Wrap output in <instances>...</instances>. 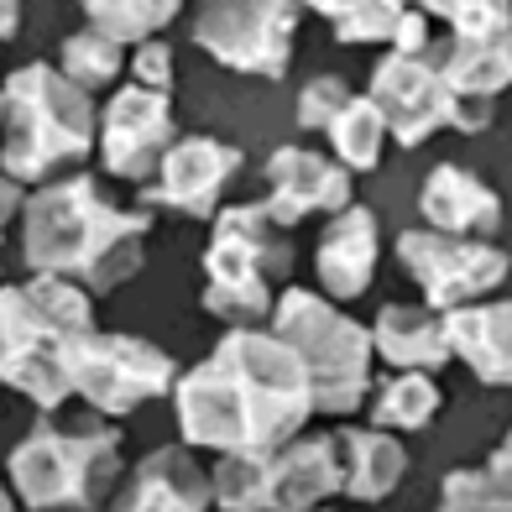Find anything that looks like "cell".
Masks as SVG:
<instances>
[{
	"label": "cell",
	"instance_id": "cell-1",
	"mask_svg": "<svg viewBox=\"0 0 512 512\" xmlns=\"http://www.w3.org/2000/svg\"><path fill=\"white\" fill-rule=\"evenodd\" d=\"M173 408L189 450L272 455L314 418V387L304 361L277 330L236 324L220 335L209 361L178 371Z\"/></svg>",
	"mask_w": 512,
	"mask_h": 512
},
{
	"label": "cell",
	"instance_id": "cell-2",
	"mask_svg": "<svg viewBox=\"0 0 512 512\" xmlns=\"http://www.w3.org/2000/svg\"><path fill=\"white\" fill-rule=\"evenodd\" d=\"M152 225V209L115 204L95 173L53 178L21 204V262L100 298L142 272Z\"/></svg>",
	"mask_w": 512,
	"mask_h": 512
},
{
	"label": "cell",
	"instance_id": "cell-3",
	"mask_svg": "<svg viewBox=\"0 0 512 512\" xmlns=\"http://www.w3.org/2000/svg\"><path fill=\"white\" fill-rule=\"evenodd\" d=\"M95 335V298L79 283L37 272L27 283H0V382L58 413L74 398V371Z\"/></svg>",
	"mask_w": 512,
	"mask_h": 512
},
{
	"label": "cell",
	"instance_id": "cell-4",
	"mask_svg": "<svg viewBox=\"0 0 512 512\" xmlns=\"http://www.w3.org/2000/svg\"><path fill=\"white\" fill-rule=\"evenodd\" d=\"M95 136V95L58 63H21L0 84V173L11 183H48L63 168H84Z\"/></svg>",
	"mask_w": 512,
	"mask_h": 512
},
{
	"label": "cell",
	"instance_id": "cell-5",
	"mask_svg": "<svg viewBox=\"0 0 512 512\" xmlns=\"http://www.w3.org/2000/svg\"><path fill=\"white\" fill-rule=\"evenodd\" d=\"M126 434L105 413L84 424L37 418L32 434L11 450V492L27 512H100L121 481Z\"/></svg>",
	"mask_w": 512,
	"mask_h": 512
},
{
	"label": "cell",
	"instance_id": "cell-6",
	"mask_svg": "<svg viewBox=\"0 0 512 512\" xmlns=\"http://www.w3.org/2000/svg\"><path fill=\"white\" fill-rule=\"evenodd\" d=\"M293 272V241L262 204H220L204 251V314L220 324H262L277 309V288Z\"/></svg>",
	"mask_w": 512,
	"mask_h": 512
},
{
	"label": "cell",
	"instance_id": "cell-7",
	"mask_svg": "<svg viewBox=\"0 0 512 512\" xmlns=\"http://www.w3.org/2000/svg\"><path fill=\"white\" fill-rule=\"evenodd\" d=\"M272 330L293 345L314 387V413L351 418L371 398V330L335 309L324 293L288 288L272 309Z\"/></svg>",
	"mask_w": 512,
	"mask_h": 512
},
{
	"label": "cell",
	"instance_id": "cell-8",
	"mask_svg": "<svg viewBox=\"0 0 512 512\" xmlns=\"http://www.w3.org/2000/svg\"><path fill=\"white\" fill-rule=\"evenodd\" d=\"M366 100L382 110V126L403 152L424 147L439 131L481 136L497 115V105H476V100L455 95V84L445 79V68H439L434 42L418 48V53L387 48L377 58V68H371V95Z\"/></svg>",
	"mask_w": 512,
	"mask_h": 512
},
{
	"label": "cell",
	"instance_id": "cell-9",
	"mask_svg": "<svg viewBox=\"0 0 512 512\" xmlns=\"http://www.w3.org/2000/svg\"><path fill=\"white\" fill-rule=\"evenodd\" d=\"M298 21H304V0H204L189 37L230 74L277 84L293 68Z\"/></svg>",
	"mask_w": 512,
	"mask_h": 512
},
{
	"label": "cell",
	"instance_id": "cell-10",
	"mask_svg": "<svg viewBox=\"0 0 512 512\" xmlns=\"http://www.w3.org/2000/svg\"><path fill=\"white\" fill-rule=\"evenodd\" d=\"M398 267L424 288V304L450 314L460 304L497 293L512 272V256L497 241H471V236H445V230H403L398 236Z\"/></svg>",
	"mask_w": 512,
	"mask_h": 512
},
{
	"label": "cell",
	"instance_id": "cell-11",
	"mask_svg": "<svg viewBox=\"0 0 512 512\" xmlns=\"http://www.w3.org/2000/svg\"><path fill=\"white\" fill-rule=\"evenodd\" d=\"M178 382V361L162 351V345L142 340V335H89L84 356H79V371H74V392L105 418H126L142 403L173 392Z\"/></svg>",
	"mask_w": 512,
	"mask_h": 512
},
{
	"label": "cell",
	"instance_id": "cell-12",
	"mask_svg": "<svg viewBox=\"0 0 512 512\" xmlns=\"http://www.w3.org/2000/svg\"><path fill=\"white\" fill-rule=\"evenodd\" d=\"M246 157L241 147L220 142V136H178L162 152L157 173L142 183V209H168L183 220H215V209L225 204V189L241 178Z\"/></svg>",
	"mask_w": 512,
	"mask_h": 512
},
{
	"label": "cell",
	"instance_id": "cell-13",
	"mask_svg": "<svg viewBox=\"0 0 512 512\" xmlns=\"http://www.w3.org/2000/svg\"><path fill=\"white\" fill-rule=\"evenodd\" d=\"M178 115L173 100L162 89H142V84H121L110 95V105L100 110V136L95 147L105 157V168L126 183H147L157 173L162 152L178 142Z\"/></svg>",
	"mask_w": 512,
	"mask_h": 512
},
{
	"label": "cell",
	"instance_id": "cell-14",
	"mask_svg": "<svg viewBox=\"0 0 512 512\" xmlns=\"http://www.w3.org/2000/svg\"><path fill=\"white\" fill-rule=\"evenodd\" d=\"M256 204L283 230L304 225L314 215H340L351 204V173L314 147H277L262 168V199Z\"/></svg>",
	"mask_w": 512,
	"mask_h": 512
},
{
	"label": "cell",
	"instance_id": "cell-15",
	"mask_svg": "<svg viewBox=\"0 0 512 512\" xmlns=\"http://www.w3.org/2000/svg\"><path fill=\"white\" fill-rule=\"evenodd\" d=\"M215 486L189 445H162L131 465L121 492H110L105 512H209Z\"/></svg>",
	"mask_w": 512,
	"mask_h": 512
},
{
	"label": "cell",
	"instance_id": "cell-16",
	"mask_svg": "<svg viewBox=\"0 0 512 512\" xmlns=\"http://www.w3.org/2000/svg\"><path fill=\"white\" fill-rule=\"evenodd\" d=\"M377 262H382V230L377 215L366 204H345L340 215H330L324 236L314 246V272L330 298L351 304L371 283H377Z\"/></svg>",
	"mask_w": 512,
	"mask_h": 512
},
{
	"label": "cell",
	"instance_id": "cell-17",
	"mask_svg": "<svg viewBox=\"0 0 512 512\" xmlns=\"http://www.w3.org/2000/svg\"><path fill=\"white\" fill-rule=\"evenodd\" d=\"M418 209H424V225L445 230V236L497 241V230H502V194L471 168H460V162H439L424 178Z\"/></svg>",
	"mask_w": 512,
	"mask_h": 512
},
{
	"label": "cell",
	"instance_id": "cell-18",
	"mask_svg": "<svg viewBox=\"0 0 512 512\" xmlns=\"http://www.w3.org/2000/svg\"><path fill=\"white\" fill-rule=\"evenodd\" d=\"M340 497L335 434H298L267 455V512H309Z\"/></svg>",
	"mask_w": 512,
	"mask_h": 512
},
{
	"label": "cell",
	"instance_id": "cell-19",
	"mask_svg": "<svg viewBox=\"0 0 512 512\" xmlns=\"http://www.w3.org/2000/svg\"><path fill=\"white\" fill-rule=\"evenodd\" d=\"M434 53L460 100L497 105L502 89H512V16L476 32H450V42H434Z\"/></svg>",
	"mask_w": 512,
	"mask_h": 512
},
{
	"label": "cell",
	"instance_id": "cell-20",
	"mask_svg": "<svg viewBox=\"0 0 512 512\" xmlns=\"http://www.w3.org/2000/svg\"><path fill=\"white\" fill-rule=\"evenodd\" d=\"M450 356L471 366L481 387H512V298H476L445 314Z\"/></svg>",
	"mask_w": 512,
	"mask_h": 512
},
{
	"label": "cell",
	"instance_id": "cell-21",
	"mask_svg": "<svg viewBox=\"0 0 512 512\" xmlns=\"http://www.w3.org/2000/svg\"><path fill=\"white\" fill-rule=\"evenodd\" d=\"M335 450H340V497L351 502H387L408 476V450L392 429L345 424L335 429Z\"/></svg>",
	"mask_w": 512,
	"mask_h": 512
},
{
	"label": "cell",
	"instance_id": "cell-22",
	"mask_svg": "<svg viewBox=\"0 0 512 512\" xmlns=\"http://www.w3.org/2000/svg\"><path fill=\"white\" fill-rule=\"evenodd\" d=\"M371 351L392 371H439L450 361L445 314L429 304H382L377 324H371Z\"/></svg>",
	"mask_w": 512,
	"mask_h": 512
},
{
	"label": "cell",
	"instance_id": "cell-23",
	"mask_svg": "<svg viewBox=\"0 0 512 512\" xmlns=\"http://www.w3.org/2000/svg\"><path fill=\"white\" fill-rule=\"evenodd\" d=\"M304 11L324 16L340 48H392V37L408 21L413 0H304Z\"/></svg>",
	"mask_w": 512,
	"mask_h": 512
},
{
	"label": "cell",
	"instance_id": "cell-24",
	"mask_svg": "<svg viewBox=\"0 0 512 512\" xmlns=\"http://www.w3.org/2000/svg\"><path fill=\"white\" fill-rule=\"evenodd\" d=\"M439 512H512V434L481 465L445 476Z\"/></svg>",
	"mask_w": 512,
	"mask_h": 512
},
{
	"label": "cell",
	"instance_id": "cell-25",
	"mask_svg": "<svg viewBox=\"0 0 512 512\" xmlns=\"http://www.w3.org/2000/svg\"><path fill=\"white\" fill-rule=\"evenodd\" d=\"M366 403H371V424H377V429L418 434V429H429L439 418L445 392H439V382L429 377V371H398V377H387Z\"/></svg>",
	"mask_w": 512,
	"mask_h": 512
},
{
	"label": "cell",
	"instance_id": "cell-26",
	"mask_svg": "<svg viewBox=\"0 0 512 512\" xmlns=\"http://www.w3.org/2000/svg\"><path fill=\"white\" fill-rule=\"evenodd\" d=\"M319 136H330V152L345 173H377L382 168V152H387V126H382V110L371 105L366 95H351L335 121L324 126Z\"/></svg>",
	"mask_w": 512,
	"mask_h": 512
},
{
	"label": "cell",
	"instance_id": "cell-27",
	"mask_svg": "<svg viewBox=\"0 0 512 512\" xmlns=\"http://www.w3.org/2000/svg\"><path fill=\"white\" fill-rule=\"evenodd\" d=\"M89 27L115 42H147L162 37V27L183 11V0H79Z\"/></svg>",
	"mask_w": 512,
	"mask_h": 512
},
{
	"label": "cell",
	"instance_id": "cell-28",
	"mask_svg": "<svg viewBox=\"0 0 512 512\" xmlns=\"http://www.w3.org/2000/svg\"><path fill=\"white\" fill-rule=\"evenodd\" d=\"M58 68L68 79H74L79 89H110V84H121V68H126V42H115L95 27H84L74 37H63V48H58Z\"/></svg>",
	"mask_w": 512,
	"mask_h": 512
},
{
	"label": "cell",
	"instance_id": "cell-29",
	"mask_svg": "<svg viewBox=\"0 0 512 512\" xmlns=\"http://www.w3.org/2000/svg\"><path fill=\"white\" fill-rule=\"evenodd\" d=\"M209 486L220 512H267V455H220Z\"/></svg>",
	"mask_w": 512,
	"mask_h": 512
},
{
	"label": "cell",
	"instance_id": "cell-30",
	"mask_svg": "<svg viewBox=\"0 0 512 512\" xmlns=\"http://www.w3.org/2000/svg\"><path fill=\"white\" fill-rule=\"evenodd\" d=\"M356 89L345 84L340 74H319V79H309L304 89H298V105H293V115H298V126L304 131H324L335 121V110L351 100Z\"/></svg>",
	"mask_w": 512,
	"mask_h": 512
},
{
	"label": "cell",
	"instance_id": "cell-31",
	"mask_svg": "<svg viewBox=\"0 0 512 512\" xmlns=\"http://www.w3.org/2000/svg\"><path fill=\"white\" fill-rule=\"evenodd\" d=\"M429 21H445L450 32H471V27H486L512 11V0H418Z\"/></svg>",
	"mask_w": 512,
	"mask_h": 512
},
{
	"label": "cell",
	"instance_id": "cell-32",
	"mask_svg": "<svg viewBox=\"0 0 512 512\" xmlns=\"http://www.w3.org/2000/svg\"><path fill=\"white\" fill-rule=\"evenodd\" d=\"M126 68H131V84H142V89H162V95L173 89V48L162 37L136 42V53L126 58Z\"/></svg>",
	"mask_w": 512,
	"mask_h": 512
},
{
	"label": "cell",
	"instance_id": "cell-33",
	"mask_svg": "<svg viewBox=\"0 0 512 512\" xmlns=\"http://www.w3.org/2000/svg\"><path fill=\"white\" fill-rule=\"evenodd\" d=\"M21 204H27V194H21V183H11L6 173H0V236L11 230V220H21Z\"/></svg>",
	"mask_w": 512,
	"mask_h": 512
},
{
	"label": "cell",
	"instance_id": "cell-34",
	"mask_svg": "<svg viewBox=\"0 0 512 512\" xmlns=\"http://www.w3.org/2000/svg\"><path fill=\"white\" fill-rule=\"evenodd\" d=\"M21 32V0H0V42H11Z\"/></svg>",
	"mask_w": 512,
	"mask_h": 512
},
{
	"label": "cell",
	"instance_id": "cell-35",
	"mask_svg": "<svg viewBox=\"0 0 512 512\" xmlns=\"http://www.w3.org/2000/svg\"><path fill=\"white\" fill-rule=\"evenodd\" d=\"M0 512H21V507H16V497L6 492V481H0Z\"/></svg>",
	"mask_w": 512,
	"mask_h": 512
},
{
	"label": "cell",
	"instance_id": "cell-36",
	"mask_svg": "<svg viewBox=\"0 0 512 512\" xmlns=\"http://www.w3.org/2000/svg\"><path fill=\"white\" fill-rule=\"evenodd\" d=\"M309 512H335V507H330V502H324V507H309Z\"/></svg>",
	"mask_w": 512,
	"mask_h": 512
}]
</instances>
